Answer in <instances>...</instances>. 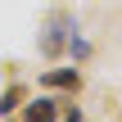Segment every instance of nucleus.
<instances>
[{
  "label": "nucleus",
  "instance_id": "f257e3e1",
  "mask_svg": "<svg viewBox=\"0 0 122 122\" xmlns=\"http://www.w3.org/2000/svg\"><path fill=\"white\" fill-rule=\"evenodd\" d=\"M68 32H72V18H68V14H54V18L45 23V32H41V54H45L50 63L68 50Z\"/></svg>",
  "mask_w": 122,
  "mask_h": 122
},
{
  "label": "nucleus",
  "instance_id": "f03ea898",
  "mask_svg": "<svg viewBox=\"0 0 122 122\" xmlns=\"http://www.w3.org/2000/svg\"><path fill=\"white\" fill-rule=\"evenodd\" d=\"M23 122H59V100H23Z\"/></svg>",
  "mask_w": 122,
  "mask_h": 122
},
{
  "label": "nucleus",
  "instance_id": "7ed1b4c3",
  "mask_svg": "<svg viewBox=\"0 0 122 122\" xmlns=\"http://www.w3.org/2000/svg\"><path fill=\"white\" fill-rule=\"evenodd\" d=\"M41 81H45L50 91H77V86H81V72H72V68H50Z\"/></svg>",
  "mask_w": 122,
  "mask_h": 122
},
{
  "label": "nucleus",
  "instance_id": "20e7f679",
  "mask_svg": "<svg viewBox=\"0 0 122 122\" xmlns=\"http://www.w3.org/2000/svg\"><path fill=\"white\" fill-rule=\"evenodd\" d=\"M23 100H27V91H23L18 81H14V86H5V95H0V113H14Z\"/></svg>",
  "mask_w": 122,
  "mask_h": 122
},
{
  "label": "nucleus",
  "instance_id": "39448f33",
  "mask_svg": "<svg viewBox=\"0 0 122 122\" xmlns=\"http://www.w3.org/2000/svg\"><path fill=\"white\" fill-rule=\"evenodd\" d=\"M68 50H72V59H86V54H91V41H86V36H77Z\"/></svg>",
  "mask_w": 122,
  "mask_h": 122
},
{
  "label": "nucleus",
  "instance_id": "423d86ee",
  "mask_svg": "<svg viewBox=\"0 0 122 122\" xmlns=\"http://www.w3.org/2000/svg\"><path fill=\"white\" fill-rule=\"evenodd\" d=\"M63 122H81V109H77V104H68V109H63Z\"/></svg>",
  "mask_w": 122,
  "mask_h": 122
},
{
  "label": "nucleus",
  "instance_id": "0eeeda50",
  "mask_svg": "<svg viewBox=\"0 0 122 122\" xmlns=\"http://www.w3.org/2000/svg\"><path fill=\"white\" fill-rule=\"evenodd\" d=\"M118 122H122V118H118Z\"/></svg>",
  "mask_w": 122,
  "mask_h": 122
}]
</instances>
